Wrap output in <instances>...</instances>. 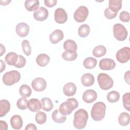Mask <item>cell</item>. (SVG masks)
Instances as JSON below:
<instances>
[{"label": "cell", "mask_w": 130, "mask_h": 130, "mask_svg": "<svg viewBox=\"0 0 130 130\" xmlns=\"http://www.w3.org/2000/svg\"><path fill=\"white\" fill-rule=\"evenodd\" d=\"M76 86L73 82H69L66 83L63 87V93L68 96H72L74 95L76 93Z\"/></svg>", "instance_id": "17"}, {"label": "cell", "mask_w": 130, "mask_h": 130, "mask_svg": "<svg viewBox=\"0 0 130 130\" xmlns=\"http://www.w3.org/2000/svg\"><path fill=\"white\" fill-rule=\"evenodd\" d=\"M88 14V8L84 6H81L74 12V18L76 22H83L86 19Z\"/></svg>", "instance_id": "7"}, {"label": "cell", "mask_w": 130, "mask_h": 130, "mask_svg": "<svg viewBox=\"0 0 130 130\" xmlns=\"http://www.w3.org/2000/svg\"><path fill=\"white\" fill-rule=\"evenodd\" d=\"M78 106V102L75 98H70L61 104L59 107V112L63 115H70Z\"/></svg>", "instance_id": "3"}, {"label": "cell", "mask_w": 130, "mask_h": 130, "mask_svg": "<svg viewBox=\"0 0 130 130\" xmlns=\"http://www.w3.org/2000/svg\"><path fill=\"white\" fill-rule=\"evenodd\" d=\"M129 71H127L124 74V80L125 81V82L128 84H129Z\"/></svg>", "instance_id": "45"}, {"label": "cell", "mask_w": 130, "mask_h": 130, "mask_svg": "<svg viewBox=\"0 0 130 130\" xmlns=\"http://www.w3.org/2000/svg\"><path fill=\"white\" fill-rule=\"evenodd\" d=\"M81 81L83 85L88 87L92 85L94 82V77L90 73H85L83 74L81 78Z\"/></svg>", "instance_id": "19"}, {"label": "cell", "mask_w": 130, "mask_h": 130, "mask_svg": "<svg viewBox=\"0 0 130 130\" xmlns=\"http://www.w3.org/2000/svg\"><path fill=\"white\" fill-rule=\"evenodd\" d=\"M90 27L86 24H83L80 25L78 28V33L81 38H85L88 36L90 33Z\"/></svg>", "instance_id": "32"}, {"label": "cell", "mask_w": 130, "mask_h": 130, "mask_svg": "<svg viewBox=\"0 0 130 130\" xmlns=\"http://www.w3.org/2000/svg\"><path fill=\"white\" fill-rule=\"evenodd\" d=\"M115 38L119 41H124L127 36V31L124 26L121 23H116L113 27Z\"/></svg>", "instance_id": "6"}, {"label": "cell", "mask_w": 130, "mask_h": 130, "mask_svg": "<svg viewBox=\"0 0 130 130\" xmlns=\"http://www.w3.org/2000/svg\"><path fill=\"white\" fill-rule=\"evenodd\" d=\"M122 102L124 108L127 110L130 111V93L129 92L125 93L122 96Z\"/></svg>", "instance_id": "37"}, {"label": "cell", "mask_w": 130, "mask_h": 130, "mask_svg": "<svg viewBox=\"0 0 130 130\" xmlns=\"http://www.w3.org/2000/svg\"><path fill=\"white\" fill-rule=\"evenodd\" d=\"M27 108L33 112H38L42 108L41 102L37 99H31L27 102Z\"/></svg>", "instance_id": "16"}, {"label": "cell", "mask_w": 130, "mask_h": 130, "mask_svg": "<svg viewBox=\"0 0 130 130\" xmlns=\"http://www.w3.org/2000/svg\"><path fill=\"white\" fill-rule=\"evenodd\" d=\"M33 16L37 21H43L48 18V11L46 8L44 7H41L35 11Z\"/></svg>", "instance_id": "11"}, {"label": "cell", "mask_w": 130, "mask_h": 130, "mask_svg": "<svg viewBox=\"0 0 130 130\" xmlns=\"http://www.w3.org/2000/svg\"><path fill=\"white\" fill-rule=\"evenodd\" d=\"M63 48L66 51H76L77 45L74 41L68 39L63 43Z\"/></svg>", "instance_id": "30"}, {"label": "cell", "mask_w": 130, "mask_h": 130, "mask_svg": "<svg viewBox=\"0 0 130 130\" xmlns=\"http://www.w3.org/2000/svg\"><path fill=\"white\" fill-rule=\"evenodd\" d=\"M97 98V93L93 89H88L85 91L82 95L83 100L86 103H91Z\"/></svg>", "instance_id": "14"}, {"label": "cell", "mask_w": 130, "mask_h": 130, "mask_svg": "<svg viewBox=\"0 0 130 130\" xmlns=\"http://www.w3.org/2000/svg\"><path fill=\"white\" fill-rule=\"evenodd\" d=\"M21 44L24 53L27 56H29L31 53V48L29 41L27 40H24L22 42Z\"/></svg>", "instance_id": "36"}, {"label": "cell", "mask_w": 130, "mask_h": 130, "mask_svg": "<svg viewBox=\"0 0 130 130\" xmlns=\"http://www.w3.org/2000/svg\"><path fill=\"white\" fill-rule=\"evenodd\" d=\"M122 7V1L121 0H109V8L113 11L117 12Z\"/></svg>", "instance_id": "28"}, {"label": "cell", "mask_w": 130, "mask_h": 130, "mask_svg": "<svg viewBox=\"0 0 130 130\" xmlns=\"http://www.w3.org/2000/svg\"><path fill=\"white\" fill-rule=\"evenodd\" d=\"M97 64V60L95 58L89 57L85 59L83 61V66L87 69H92L95 67Z\"/></svg>", "instance_id": "31"}, {"label": "cell", "mask_w": 130, "mask_h": 130, "mask_svg": "<svg viewBox=\"0 0 130 130\" xmlns=\"http://www.w3.org/2000/svg\"><path fill=\"white\" fill-rule=\"evenodd\" d=\"M116 66L115 62L111 58L102 59L99 62V67L103 70H111Z\"/></svg>", "instance_id": "13"}, {"label": "cell", "mask_w": 130, "mask_h": 130, "mask_svg": "<svg viewBox=\"0 0 130 130\" xmlns=\"http://www.w3.org/2000/svg\"><path fill=\"white\" fill-rule=\"evenodd\" d=\"M26 64V59L22 55H18V60L15 66L17 68H22Z\"/></svg>", "instance_id": "40"}, {"label": "cell", "mask_w": 130, "mask_h": 130, "mask_svg": "<svg viewBox=\"0 0 130 130\" xmlns=\"http://www.w3.org/2000/svg\"><path fill=\"white\" fill-rule=\"evenodd\" d=\"M35 120L37 123L39 124H43L46 121L47 115L44 112L39 111L36 114Z\"/></svg>", "instance_id": "35"}, {"label": "cell", "mask_w": 130, "mask_h": 130, "mask_svg": "<svg viewBox=\"0 0 130 130\" xmlns=\"http://www.w3.org/2000/svg\"><path fill=\"white\" fill-rule=\"evenodd\" d=\"M18 59V55L15 52H10L5 56V59L6 63L10 66H15Z\"/></svg>", "instance_id": "23"}, {"label": "cell", "mask_w": 130, "mask_h": 130, "mask_svg": "<svg viewBox=\"0 0 130 130\" xmlns=\"http://www.w3.org/2000/svg\"><path fill=\"white\" fill-rule=\"evenodd\" d=\"M88 118V113L85 110L83 109L78 110L74 114L73 120L74 127L77 129L84 128L86 125Z\"/></svg>", "instance_id": "1"}, {"label": "cell", "mask_w": 130, "mask_h": 130, "mask_svg": "<svg viewBox=\"0 0 130 130\" xmlns=\"http://www.w3.org/2000/svg\"><path fill=\"white\" fill-rule=\"evenodd\" d=\"M77 56L76 51H65L61 55L62 58L66 61H73L77 58Z\"/></svg>", "instance_id": "25"}, {"label": "cell", "mask_w": 130, "mask_h": 130, "mask_svg": "<svg viewBox=\"0 0 130 130\" xmlns=\"http://www.w3.org/2000/svg\"><path fill=\"white\" fill-rule=\"evenodd\" d=\"M27 102L28 101L25 98H21L17 101V107L20 110H25L27 108Z\"/></svg>", "instance_id": "38"}, {"label": "cell", "mask_w": 130, "mask_h": 130, "mask_svg": "<svg viewBox=\"0 0 130 130\" xmlns=\"http://www.w3.org/2000/svg\"><path fill=\"white\" fill-rule=\"evenodd\" d=\"M25 130H37V126L35 125V124H34V123H29L28 124L25 128Z\"/></svg>", "instance_id": "43"}, {"label": "cell", "mask_w": 130, "mask_h": 130, "mask_svg": "<svg viewBox=\"0 0 130 130\" xmlns=\"http://www.w3.org/2000/svg\"><path fill=\"white\" fill-rule=\"evenodd\" d=\"M31 85L34 90L37 91H42L46 89L47 82L44 78L38 77L32 80Z\"/></svg>", "instance_id": "9"}, {"label": "cell", "mask_w": 130, "mask_h": 130, "mask_svg": "<svg viewBox=\"0 0 130 130\" xmlns=\"http://www.w3.org/2000/svg\"><path fill=\"white\" fill-rule=\"evenodd\" d=\"M107 98L110 103H116L119 100L120 94L117 91H112L108 93Z\"/></svg>", "instance_id": "34"}, {"label": "cell", "mask_w": 130, "mask_h": 130, "mask_svg": "<svg viewBox=\"0 0 130 130\" xmlns=\"http://www.w3.org/2000/svg\"><path fill=\"white\" fill-rule=\"evenodd\" d=\"M68 20V15L66 11L61 8H57L54 12V20L59 24L65 23Z\"/></svg>", "instance_id": "10"}, {"label": "cell", "mask_w": 130, "mask_h": 130, "mask_svg": "<svg viewBox=\"0 0 130 130\" xmlns=\"http://www.w3.org/2000/svg\"><path fill=\"white\" fill-rule=\"evenodd\" d=\"M39 1L38 0H26L24 6L25 9L30 12L36 11L39 7Z\"/></svg>", "instance_id": "22"}, {"label": "cell", "mask_w": 130, "mask_h": 130, "mask_svg": "<svg viewBox=\"0 0 130 130\" xmlns=\"http://www.w3.org/2000/svg\"><path fill=\"white\" fill-rule=\"evenodd\" d=\"M106 106L105 103L99 102L95 103L91 110V116L92 118L96 121H101L103 119L105 115Z\"/></svg>", "instance_id": "2"}, {"label": "cell", "mask_w": 130, "mask_h": 130, "mask_svg": "<svg viewBox=\"0 0 130 130\" xmlns=\"http://www.w3.org/2000/svg\"><path fill=\"white\" fill-rule=\"evenodd\" d=\"M44 2L46 6L51 8L56 5L57 1V0H45Z\"/></svg>", "instance_id": "42"}, {"label": "cell", "mask_w": 130, "mask_h": 130, "mask_svg": "<svg viewBox=\"0 0 130 130\" xmlns=\"http://www.w3.org/2000/svg\"><path fill=\"white\" fill-rule=\"evenodd\" d=\"M21 78V75L19 72L12 70L7 72L3 76V82L7 86H11L17 83Z\"/></svg>", "instance_id": "4"}, {"label": "cell", "mask_w": 130, "mask_h": 130, "mask_svg": "<svg viewBox=\"0 0 130 130\" xmlns=\"http://www.w3.org/2000/svg\"><path fill=\"white\" fill-rule=\"evenodd\" d=\"M20 95L24 98L29 96L31 94V89L30 87L26 84H22L19 87V90Z\"/></svg>", "instance_id": "33"}, {"label": "cell", "mask_w": 130, "mask_h": 130, "mask_svg": "<svg viewBox=\"0 0 130 130\" xmlns=\"http://www.w3.org/2000/svg\"><path fill=\"white\" fill-rule=\"evenodd\" d=\"M0 45H1V54H0V55L2 56L3 54L5 52L6 49H5V46H4L2 44H1Z\"/></svg>", "instance_id": "46"}, {"label": "cell", "mask_w": 130, "mask_h": 130, "mask_svg": "<svg viewBox=\"0 0 130 130\" xmlns=\"http://www.w3.org/2000/svg\"><path fill=\"white\" fill-rule=\"evenodd\" d=\"M106 52L107 49L104 46L98 45L93 49L92 54L96 57H101L104 56Z\"/></svg>", "instance_id": "27"}, {"label": "cell", "mask_w": 130, "mask_h": 130, "mask_svg": "<svg viewBox=\"0 0 130 130\" xmlns=\"http://www.w3.org/2000/svg\"><path fill=\"white\" fill-rule=\"evenodd\" d=\"M50 57L46 54L41 53L39 54L36 59V61L37 63L40 67L46 66L50 61Z\"/></svg>", "instance_id": "20"}, {"label": "cell", "mask_w": 130, "mask_h": 130, "mask_svg": "<svg viewBox=\"0 0 130 130\" xmlns=\"http://www.w3.org/2000/svg\"><path fill=\"white\" fill-rule=\"evenodd\" d=\"M1 63V72H2L4 70H5L6 68V65L5 62H3L2 60H0Z\"/></svg>", "instance_id": "47"}, {"label": "cell", "mask_w": 130, "mask_h": 130, "mask_svg": "<svg viewBox=\"0 0 130 130\" xmlns=\"http://www.w3.org/2000/svg\"><path fill=\"white\" fill-rule=\"evenodd\" d=\"M97 80L100 87L104 90H107L113 87V80L112 78L107 74H99L98 76Z\"/></svg>", "instance_id": "5"}, {"label": "cell", "mask_w": 130, "mask_h": 130, "mask_svg": "<svg viewBox=\"0 0 130 130\" xmlns=\"http://www.w3.org/2000/svg\"><path fill=\"white\" fill-rule=\"evenodd\" d=\"M42 109L46 112H49L53 108L52 101L49 98H44L41 100Z\"/></svg>", "instance_id": "29"}, {"label": "cell", "mask_w": 130, "mask_h": 130, "mask_svg": "<svg viewBox=\"0 0 130 130\" xmlns=\"http://www.w3.org/2000/svg\"><path fill=\"white\" fill-rule=\"evenodd\" d=\"M15 30L18 36L23 38L28 35L29 31V27L27 23L20 22L17 24Z\"/></svg>", "instance_id": "12"}, {"label": "cell", "mask_w": 130, "mask_h": 130, "mask_svg": "<svg viewBox=\"0 0 130 130\" xmlns=\"http://www.w3.org/2000/svg\"><path fill=\"white\" fill-rule=\"evenodd\" d=\"M0 128L2 130H7L8 129L7 123L5 121L0 120Z\"/></svg>", "instance_id": "44"}, {"label": "cell", "mask_w": 130, "mask_h": 130, "mask_svg": "<svg viewBox=\"0 0 130 130\" xmlns=\"http://www.w3.org/2000/svg\"><path fill=\"white\" fill-rule=\"evenodd\" d=\"M11 2V1H1L0 3H1V5H3V6H6V5H8Z\"/></svg>", "instance_id": "48"}, {"label": "cell", "mask_w": 130, "mask_h": 130, "mask_svg": "<svg viewBox=\"0 0 130 130\" xmlns=\"http://www.w3.org/2000/svg\"><path fill=\"white\" fill-rule=\"evenodd\" d=\"M52 118L56 123H62L66 120L67 117L61 114L58 109H56L52 113Z\"/></svg>", "instance_id": "24"}, {"label": "cell", "mask_w": 130, "mask_h": 130, "mask_svg": "<svg viewBox=\"0 0 130 130\" xmlns=\"http://www.w3.org/2000/svg\"><path fill=\"white\" fill-rule=\"evenodd\" d=\"M63 32L61 30L55 29L49 36V40L53 44L59 43L63 39Z\"/></svg>", "instance_id": "15"}, {"label": "cell", "mask_w": 130, "mask_h": 130, "mask_svg": "<svg viewBox=\"0 0 130 130\" xmlns=\"http://www.w3.org/2000/svg\"><path fill=\"white\" fill-rule=\"evenodd\" d=\"M117 61L124 63L127 62L130 59V48L128 47H124L119 49L116 54Z\"/></svg>", "instance_id": "8"}, {"label": "cell", "mask_w": 130, "mask_h": 130, "mask_svg": "<svg viewBox=\"0 0 130 130\" xmlns=\"http://www.w3.org/2000/svg\"><path fill=\"white\" fill-rule=\"evenodd\" d=\"M10 124L12 127L14 129H20L23 125V120L19 115H13L10 119Z\"/></svg>", "instance_id": "18"}, {"label": "cell", "mask_w": 130, "mask_h": 130, "mask_svg": "<svg viewBox=\"0 0 130 130\" xmlns=\"http://www.w3.org/2000/svg\"><path fill=\"white\" fill-rule=\"evenodd\" d=\"M117 15V12L113 11L109 7L107 8L104 11V15L105 16L109 19H113L116 17Z\"/></svg>", "instance_id": "39"}, {"label": "cell", "mask_w": 130, "mask_h": 130, "mask_svg": "<svg viewBox=\"0 0 130 130\" xmlns=\"http://www.w3.org/2000/svg\"><path fill=\"white\" fill-rule=\"evenodd\" d=\"M10 110V104L7 100L0 101V117L5 116Z\"/></svg>", "instance_id": "21"}, {"label": "cell", "mask_w": 130, "mask_h": 130, "mask_svg": "<svg viewBox=\"0 0 130 130\" xmlns=\"http://www.w3.org/2000/svg\"><path fill=\"white\" fill-rule=\"evenodd\" d=\"M119 19L121 21L128 22L130 19L129 13L127 11H122L119 14Z\"/></svg>", "instance_id": "41"}, {"label": "cell", "mask_w": 130, "mask_h": 130, "mask_svg": "<svg viewBox=\"0 0 130 130\" xmlns=\"http://www.w3.org/2000/svg\"><path fill=\"white\" fill-rule=\"evenodd\" d=\"M130 121V116L128 113L125 112L120 113L118 117V122L121 126L127 125Z\"/></svg>", "instance_id": "26"}]
</instances>
